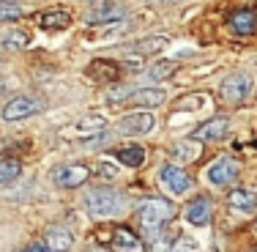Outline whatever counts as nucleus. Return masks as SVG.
Listing matches in <instances>:
<instances>
[{
  "instance_id": "f257e3e1",
  "label": "nucleus",
  "mask_w": 257,
  "mask_h": 252,
  "mask_svg": "<svg viewBox=\"0 0 257 252\" xmlns=\"http://www.w3.org/2000/svg\"><path fill=\"white\" fill-rule=\"evenodd\" d=\"M173 217H175V206L170 200H164V198L145 200L143 206H140V211H137L140 225H143L148 233H159Z\"/></svg>"
},
{
  "instance_id": "f03ea898",
  "label": "nucleus",
  "mask_w": 257,
  "mask_h": 252,
  "mask_svg": "<svg viewBox=\"0 0 257 252\" xmlns=\"http://www.w3.org/2000/svg\"><path fill=\"white\" fill-rule=\"evenodd\" d=\"M120 195L115 189L99 187V189H90L88 198H85V208H88L93 217H115L120 211Z\"/></svg>"
},
{
  "instance_id": "7ed1b4c3",
  "label": "nucleus",
  "mask_w": 257,
  "mask_h": 252,
  "mask_svg": "<svg viewBox=\"0 0 257 252\" xmlns=\"http://www.w3.org/2000/svg\"><path fill=\"white\" fill-rule=\"evenodd\" d=\"M41 110H44V102L41 99H36V96H17V99H11L0 110V115H3V121H22V118H30V115L41 113Z\"/></svg>"
},
{
  "instance_id": "20e7f679",
  "label": "nucleus",
  "mask_w": 257,
  "mask_h": 252,
  "mask_svg": "<svg viewBox=\"0 0 257 252\" xmlns=\"http://www.w3.org/2000/svg\"><path fill=\"white\" fill-rule=\"evenodd\" d=\"M154 129H156L154 113H132L118 121V134H123V137H143V134H151Z\"/></svg>"
},
{
  "instance_id": "39448f33",
  "label": "nucleus",
  "mask_w": 257,
  "mask_h": 252,
  "mask_svg": "<svg viewBox=\"0 0 257 252\" xmlns=\"http://www.w3.org/2000/svg\"><path fill=\"white\" fill-rule=\"evenodd\" d=\"M238 173H241V167H238L235 159L222 156V159H216V162L208 167V181H211L213 187H227V184H232L238 178Z\"/></svg>"
},
{
  "instance_id": "423d86ee",
  "label": "nucleus",
  "mask_w": 257,
  "mask_h": 252,
  "mask_svg": "<svg viewBox=\"0 0 257 252\" xmlns=\"http://www.w3.org/2000/svg\"><path fill=\"white\" fill-rule=\"evenodd\" d=\"M159 181H162V187L173 195H183L192 187V178H189L186 170H181L178 164H164V167L159 170Z\"/></svg>"
},
{
  "instance_id": "0eeeda50",
  "label": "nucleus",
  "mask_w": 257,
  "mask_h": 252,
  "mask_svg": "<svg viewBox=\"0 0 257 252\" xmlns=\"http://www.w3.org/2000/svg\"><path fill=\"white\" fill-rule=\"evenodd\" d=\"M249 91H252V77L243 74V71H235V74L224 77V82H222V96L232 104L243 102L249 96Z\"/></svg>"
},
{
  "instance_id": "6e6552de",
  "label": "nucleus",
  "mask_w": 257,
  "mask_h": 252,
  "mask_svg": "<svg viewBox=\"0 0 257 252\" xmlns=\"http://www.w3.org/2000/svg\"><path fill=\"white\" fill-rule=\"evenodd\" d=\"M88 178H90L88 164H66V167H60L55 173V184L63 189H74V187H82Z\"/></svg>"
},
{
  "instance_id": "1a4fd4ad",
  "label": "nucleus",
  "mask_w": 257,
  "mask_h": 252,
  "mask_svg": "<svg viewBox=\"0 0 257 252\" xmlns=\"http://www.w3.org/2000/svg\"><path fill=\"white\" fill-rule=\"evenodd\" d=\"M227 132H230V121L224 118V115H219V118L205 121V124L194 132V137L203 140V143H219V140L227 137Z\"/></svg>"
},
{
  "instance_id": "9d476101",
  "label": "nucleus",
  "mask_w": 257,
  "mask_h": 252,
  "mask_svg": "<svg viewBox=\"0 0 257 252\" xmlns=\"http://www.w3.org/2000/svg\"><path fill=\"white\" fill-rule=\"evenodd\" d=\"M167 99V94H164L162 88H140V91H132L128 94L126 104H134V107H156V104H162Z\"/></svg>"
},
{
  "instance_id": "9b49d317",
  "label": "nucleus",
  "mask_w": 257,
  "mask_h": 252,
  "mask_svg": "<svg viewBox=\"0 0 257 252\" xmlns=\"http://www.w3.org/2000/svg\"><path fill=\"white\" fill-rule=\"evenodd\" d=\"M120 69L112 63V60H104V58H96L90 60L88 66V77L90 79H99V82H112V79H118Z\"/></svg>"
},
{
  "instance_id": "f8f14e48",
  "label": "nucleus",
  "mask_w": 257,
  "mask_h": 252,
  "mask_svg": "<svg viewBox=\"0 0 257 252\" xmlns=\"http://www.w3.org/2000/svg\"><path fill=\"white\" fill-rule=\"evenodd\" d=\"M203 156V140L192 137V140H181L173 145V159L178 162H194V159Z\"/></svg>"
},
{
  "instance_id": "ddd939ff",
  "label": "nucleus",
  "mask_w": 257,
  "mask_h": 252,
  "mask_svg": "<svg viewBox=\"0 0 257 252\" xmlns=\"http://www.w3.org/2000/svg\"><path fill=\"white\" fill-rule=\"evenodd\" d=\"M126 17V9L120 6H99L88 14V22L90 25H107V22H120Z\"/></svg>"
},
{
  "instance_id": "4468645a",
  "label": "nucleus",
  "mask_w": 257,
  "mask_h": 252,
  "mask_svg": "<svg viewBox=\"0 0 257 252\" xmlns=\"http://www.w3.org/2000/svg\"><path fill=\"white\" fill-rule=\"evenodd\" d=\"M230 22H232V30H235L238 36H252L257 30V11H252V9L235 11V14L230 17Z\"/></svg>"
},
{
  "instance_id": "2eb2a0df",
  "label": "nucleus",
  "mask_w": 257,
  "mask_h": 252,
  "mask_svg": "<svg viewBox=\"0 0 257 252\" xmlns=\"http://www.w3.org/2000/svg\"><path fill=\"white\" fill-rule=\"evenodd\" d=\"M211 211H213L211 200L200 198V200H194L192 206H189V211H186V222H189V225H197V227H203V225H208V222H211Z\"/></svg>"
},
{
  "instance_id": "dca6fc26",
  "label": "nucleus",
  "mask_w": 257,
  "mask_h": 252,
  "mask_svg": "<svg viewBox=\"0 0 257 252\" xmlns=\"http://www.w3.org/2000/svg\"><path fill=\"white\" fill-rule=\"evenodd\" d=\"M230 208H235V211H243V214H252L257 208V195L249 192V189H235V192H230Z\"/></svg>"
},
{
  "instance_id": "f3484780",
  "label": "nucleus",
  "mask_w": 257,
  "mask_h": 252,
  "mask_svg": "<svg viewBox=\"0 0 257 252\" xmlns=\"http://www.w3.org/2000/svg\"><path fill=\"white\" fill-rule=\"evenodd\" d=\"M71 22V17H69V11H63V9H55V11H44V14L39 17V25L44 28V30H60V28H66Z\"/></svg>"
},
{
  "instance_id": "a211bd4d",
  "label": "nucleus",
  "mask_w": 257,
  "mask_h": 252,
  "mask_svg": "<svg viewBox=\"0 0 257 252\" xmlns=\"http://www.w3.org/2000/svg\"><path fill=\"white\" fill-rule=\"evenodd\" d=\"M115 156H118V162L126 164V167H143V164H145V151L140 148V145L118 148V151H115Z\"/></svg>"
},
{
  "instance_id": "6ab92c4d",
  "label": "nucleus",
  "mask_w": 257,
  "mask_h": 252,
  "mask_svg": "<svg viewBox=\"0 0 257 252\" xmlns=\"http://www.w3.org/2000/svg\"><path fill=\"white\" fill-rule=\"evenodd\" d=\"M22 176V164L17 159H0V189L11 187Z\"/></svg>"
},
{
  "instance_id": "aec40b11",
  "label": "nucleus",
  "mask_w": 257,
  "mask_h": 252,
  "mask_svg": "<svg viewBox=\"0 0 257 252\" xmlns=\"http://www.w3.org/2000/svg\"><path fill=\"white\" fill-rule=\"evenodd\" d=\"M112 247H115V249L137 252V249H143V244H140V238L134 236L132 230H126V227H118V230L112 233Z\"/></svg>"
},
{
  "instance_id": "412c9836",
  "label": "nucleus",
  "mask_w": 257,
  "mask_h": 252,
  "mask_svg": "<svg viewBox=\"0 0 257 252\" xmlns=\"http://www.w3.org/2000/svg\"><path fill=\"white\" fill-rule=\"evenodd\" d=\"M0 44H3V50H25V47L30 44V36H28V30H20V28H14V30H9V33L0 39Z\"/></svg>"
},
{
  "instance_id": "4be33fe9",
  "label": "nucleus",
  "mask_w": 257,
  "mask_h": 252,
  "mask_svg": "<svg viewBox=\"0 0 257 252\" xmlns=\"http://www.w3.org/2000/svg\"><path fill=\"white\" fill-rule=\"evenodd\" d=\"M71 244H74V238H71V233L63 230V227H52V230L47 233V247L50 249H69Z\"/></svg>"
},
{
  "instance_id": "5701e85b",
  "label": "nucleus",
  "mask_w": 257,
  "mask_h": 252,
  "mask_svg": "<svg viewBox=\"0 0 257 252\" xmlns=\"http://www.w3.org/2000/svg\"><path fill=\"white\" fill-rule=\"evenodd\" d=\"M164 47H167V39H164V36H151V39L137 41L134 52H140V55H154V52H162Z\"/></svg>"
},
{
  "instance_id": "b1692460",
  "label": "nucleus",
  "mask_w": 257,
  "mask_h": 252,
  "mask_svg": "<svg viewBox=\"0 0 257 252\" xmlns=\"http://www.w3.org/2000/svg\"><path fill=\"white\" fill-rule=\"evenodd\" d=\"M175 74V60H159L148 69V77L151 79H164V77H173Z\"/></svg>"
},
{
  "instance_id": "393cba45",
  "label": "nucleus",
  "mask_w": 257,
  "mask_h": 252,
  "mask_svg": "<svg viewBox=\"0 0 257 252\" xmlns=\"http://www.w3.org/2000/svg\"><path fill=\"white\" fill-rule=\"evenodd\" d=\"M22 17V6L17 0H0V22H11Z\"/></svg>"
},
{
  "instance_id": "a878e982",
  "label": "nucleus",
  "mask_w": 257,
  "mask_h": 252,
  "mask_svg": "<svg viewBox=\"0 0 257 252\" xmlns=\"http://www.w3.org/2000/svg\"><path fill=\"white\" fill-rule=\"evenodd\" d=\"M101 126H104L101 118H88V121H82V124H79V129H101Z\"/></svg>"
},
{
  "instance_id": "bb28decb",
  "label": "nucleus",
  "mask_w": 257,
  "mask_h": 252,
  "mask_svg": "<svg viewBox=\"0 0 257 252\" xmlns=\"http://www.w3.org/2000/svg\"><path fill=\"white\" fill-rule=\"evenodd\" d=\"M99 173H101L104 178H112V176H115V164H107V162H101V164H99Z\"/></svg>"
},
{
  "instance_id": "cd10ccee",
  "label": "nucleus",
  "mask_w": 257,
  "mask_h": 252,
  "mask_svg": "<svg viewBox=\"0 0 257 252\" xmlns=\"http://www.w3.org/2000/svg\"><path fill=\"white\" fill-rule=\"evenodd\" d=\"M151 3H178V0H151Z\"/></svg>"
},
{
  "instance_id": "c85d7f7f",
  "label": "nucleus",
  "mask_w": 257,
  "mask_h": 252,
  "mask_svg": "<svg viewBox=\"0 0 257 252\" xmlns=\"http://www.w3.org/2000/svg\"><path fill=\"white\" fill-rule=\"evenodd\" d=\"M3 91H6V79H0V94H3Z\"/></svg>"
}]
</instances>
